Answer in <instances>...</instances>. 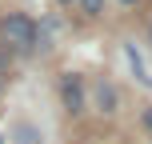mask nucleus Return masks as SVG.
<instances>
[{
    "instance_id": "obj_3",
    "label": "nucleus",
    "mask_w": 152,
    "mask_h": 144,
    "mask_svg": "<svg viewBox=\"0 0 152 144\" xmlns=\"http://www.w3.org/2000/svg\"><path fill=\"white\" fill-rule=\"evenodd\" d=\"M124 56H128V64H132V72H136V80H140V84H152V76H148V68H144V60H140L136 44H124Z\"/></svg>"
},
{
    "instance_id": "obj_7",
    "label": "nucleus",
    "mask_w": 152,
    "mask_h": 144,
    "mask_svg": "<svg viewBox=\"0 0 152 144\" xmlns=\"http://www.w3.org/2000/svg\"><path fill=\"white\" fill-rule=\"evenodd\" d=\"M144 128H152V108H148V112H144Z\"/></svg>"
},
{
    "instance_id": "obj_6",
    "label": "nucleus",
    "mask_w": 152,
    "mask_h": 144,
    "mask_svg": "<svg viewBox=\"0 0 152 144\" xmlns=\"http://www.w3.org/2000/svg\"><path fill=\"white\" fill-rule=\"evenodd\" d=\"M100 8H104V0H84V12H88V16H96Z\"/></svg>"
},
{
    "instance_id": "obj_8",
    "label": "nucleus",
    "mask_w": 152,
    "mask_h": 144,
    "mask_svg": "<svg viewBox=\"0 0 152 144\" xmlns=\"http://www.w3.org/2000/svg\"><path fill=\"white\" fill-rule=\"evenodd\" d=\"M0 72H4V56H0Z\"/></svg>"
},
{
    "instance_id": "obj_4",
    "label": "nucleus",
    "mask_w": 152,
    "mask_h": 144,
    "mask_svg": "<svg viewBox=\"0 0 152 144\" xmlns=\"http://www.w3.org/2000/svg\"><path fill=\"white\" fill-rule=\"evenodd\" d=\"M96 100H100L104 112H116V88H112V84H100V88H96Z\"/></svg>"
},
{
    "instance_id": "obj_1",
    "label": "nucleus",
    "mask_w": 152,
    "mask_h": 144,
    "mask_svg": "<svg viewBox=\"0 0 152 144\" xmlns=\"http://www.w3.org/2000/svg\"><path fill=\"white\" fill-rule=\"evenodd\" d=\"M0 40H4L12 52H32V48H36V24H32L28 16L12 12V16L0 20Z\"/></svg>"
},
{
    "instance_id": "obj_10",
    "label": "nucleus",
    "mask_w": 152,
    "mask_h": 144,
    "mask_svg": "<svg viewBox=\"0 0 152 144\" xmlns=\"http://www.w3.org/2000/svg\"><path fill=\"white\" fill-rule=\"evenodd\" d=\"M124 4H132V0H124Z\"/></svg>"
},
{
    "instance_id": "obj_12",
    "label": "nucleus",
    "mask_w": 152,
    "mask_h": 144,
    "mask_svg": "<svg viewBox=\"0 0 152 144\" xmlns=\"http://www.w3.org/2000/svg\"><path fill=\"white\" fill-rule=\"evenodd\" d=\"M0 88H4V84H0Z\"/></svg>"
},
{
    "instance_id": "obj_5",
    "label": "nucleus",
    "mask_w": 152,
    "mask_h": 144,
    "mask_svg": "<svg viewBox=\"0 0 152 144\" xmlns=\"http://www.w3.org/2000/svg\"><path fill=\"white\" fill-rule=\"evenodd\" d=\"M16 140L20 144H40V132L32 128V124H20V128H16Z\"/></svg>"
},
{
    "instance_id": "obj_2",
    "label": "nucleus",
    "mask_w": 152,
    "mask_h": 144,
    "mask_svg": "<svg viewBox=\"0 0 152 144\" xmlns=\"http://www.w3.org/2000/svg\"><path fill=\"white\" fill-rule=\"evenodd\" d=\"M64 108L68 112H80L84 108V92H80V80L76 76H64Z\"/></svg>"
},
{
    "instance_id": "obj_11",
    "label": "nucleus",
    "mask_w": 152,
    "mask_h": 144,
    "mask_svg": "<svg viewBox=\"0 0 152 144\" xmlns=\"http://www.w3.org/2000/svg\"><path fill=\"white\" fill-rule=\"evenodd\" d=\"M148 36H152V28H148Z\"/></svg>"
},
{
    "instance_id": "obj_9",
    "label": "nucleus",
    "mask_w": 152,
    "mask_h": 144,
    "mask_svg": "<svg viewBox=\"0 0 152 144\" xmlns=\"http://www.w3.org/2000/svg\"><path fill=\"white\" fill-rule=\"evenodd\" d=\"M60 4H72V0H60Z\"/></svg>"
}]
</instances>
